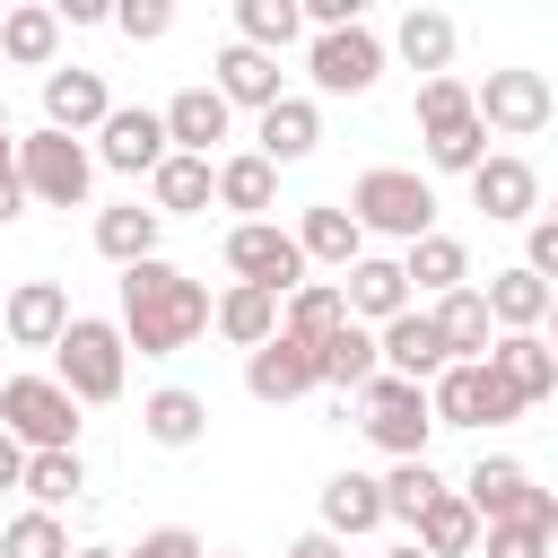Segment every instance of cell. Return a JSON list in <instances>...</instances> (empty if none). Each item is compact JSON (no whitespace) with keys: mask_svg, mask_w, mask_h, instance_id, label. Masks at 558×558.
Here are the masks:
<instances>
[{"mask_svg":"<svg viewBox=\"0 0 558 558\" xmlns=\"http://www.w3.org/2000/svg\"><path fill=\"white\" fill-rule=\"evenodd\" d=\"M113 331L140 357H174V349H192L209 331V288L192 270H174V262H131L122 270V323Z\"/></svg>","mask_w":558,"mask_h":558,"instance_id":"6da1fadb","label":"cell"},{"mask_svg":"<svg viewBox=\"0 0 558 558\" xmlns=\"http://www.w3.org/2000/svg\"><path fill=\"white\" fill-rule=\"evenodd\" d=\"M349 218H357V235H401V244H418V235H436V192H427V174H410V166H366V174L349 183Z\"/></svg>","mask_w":558,"mask_h":558,"instance_id":"7a4b0ae2","label":"cell"},{"mask_svg":"<svg viewBox=\"0 0 558 558\" xmlns=\"http://www.w3.org/2000/svg\"><path fill=\"white\" fill-rule=\"evenodd\" d=\"M0 436L17 453H78V401L52 375H0Z\"/></svg>","mask_w":558,"mask_h":558,"instance_id":"3957f363","label":"cell"},{"mask_svg":"<svg viewBox=\"0 0 558 558\" xmlns=\"http://www.w3.org/2000/svg\"><path fill=\"white\" fill-rule=\"evenodd\" d=\"M9 166H17V192L44 201V209H78L87 183H96V157H87L70 131H26V140H9Z\"/></svg>","mask_w":558,"mask_h":558,"instance_id":"277c9868","label":"cell"},{"mask_svg":"<svg viewBox=\"0 0 558 558\" xmlns=\"http://www.w3.org/2000/svg\"><path fill=\"white\" fill-rule=\"evenodd\" d=\"M52 357H61V375H52V384L87 410V401H113V392H122V357H131V349H122V331H113V323L70 314V323H61V340H52Z\"/></svg>","mask_w":558,"mask_h":558,"instance_id":"5b68a950","label":"cell"},{"mask_svg":"<svg viewBox=\"0 0 558 558\" xmlns=\"http://www.w3.org/2000/svg\"><path fill=\"white\" fill-rule=\"evenodd\" d=\"M549 113H558V96H549L541 70H488L471 87V122L497 131V140H532V131H549Z\"/></svg>","mask_w":558,"mask_h":558,"instance_id":"8992f818","label":"cell"},{"mask_svg":"<svg viewBox=\"0 0 558 558\" xmlns=\"http://www.w3.org/2000/svg\"><path fill=\"white\" fill-rule=\"evenodd\" d=\"M366 436L392 453V462H427V436H436V410H427V384H401V375H375L366 392Z\"/></svg>","mask_w":558,"mask_h":558,"instance_id":"52a82bcc","label":"cell"},{"mask_svg":"<svg viewBox=\"0 0 558 558\" xmlns=\"http://www.w3.org/2000/svg\"><path fill=\"white\" fill-rule=\"evenodd\" d=\"M453 497L480 514V532H488V523H541V532H558V497H549V488H532V471H523V462H480Z\"/></svg>","mask_w":558,"mask_h":558,"instance_id":"ba28073f","label":"cell"},{"mask_svg":"<svg viewBox=\"0 0 558 558\" xmlns=\"http://www.w3.org/2000/svg\"><path fill=\"white\" fill-rule=\"evenodd\" d=\"M227 270H235L244 288L288 296V288L305 279V253H296V235H288V227H270V218H235V227H227Z\"/></svg>","mask_w":558,"mask_h":558,"instance_id":"9c48e42d","label":"cell"},{"mask_svg":"<svg viewBox=\"0 0 558 558\" xmlns=\"http://www.w3.org/2000/svg\"><path fill=\"white\" fill-rule=\"evenodd\" d=\"M427 410H436V427H506V418H523V401L488 366H445L427 384Z\"/></svg>","mask_w":558,"mask_h":558,"instance_id":"30bf717a","label":"cell"},{"mask_svg":"<svg viewBox=\"0 0 558 558\" xmlns=\"http://www.w3.org/2000/svg\"><path fill=\"white\" fill-rule=\"evenodd\" d=\"M305 70H314L323 96H366L384 78V44H375V26H331V35H314Z\"/></svg>","mask_w":558,"mask_h":558,"instance_id":"8fae6325","label":"cell"},{"mask_svg":"<svg viewBox=\"0 0 558 558\" xmlns=\"http://www.w3.org/2000/svg\"><path fill=\"white\" fill-rule=\"evenodd\" d=\"M375 366H384V375H401V384H436L453 357H445L436 323H427L418 305H401L392 323H375Z\"/></svg>","mask_w":558,"mask_h":558,"instance_id":"7c38bea8","label":"cell"},{"mask_svg":"<svg viewBox=\"0 0 558 558\" xmlns=\"http://www.w3.org/2000/svg\"><path fill=\"white\" fill-rule=\"evenodd\" d=\"M96 157H105L113 174H157V166H166V122H157L148 105H113V113L96 122Z\"/></svg>","mask_w":558,"mask_h":558,"instance_id":"4fadbf2b","label":"cell"},{"mask_svg":"<svg viewBox=\"0 0 558 558\" xmlns=\"http://www.w3.org/2000/svg\"><path fill=\"white\" fill-rule=\"evenodd\" d=\"M480 366H488V375H497L523 410L558 392V349H549L541 331H506V340H488V357H480Z\"/></svg>","mask_w":558,"mask_h":558,"instance_id":"5bb4252c","label":"cell"},{"mask_svg":"<svg viewBox=\"0 0 558 558\" xmlns=\"http://www.w3.org/2000/svg\"><path fill=\"white\" fill-rule=\"evenodd\" d=\"M471 209H488L497 227L506 218H541V166L532 157H480L471 166Z\"/></svg>","mask_w":558,"mask_h":558,"instance_id":"9a60e30c","label":"cell"},{"mask_svg":"<svg viewBox=\"0 0 558 558\" xmlns=\"http://www.w3.org/2000/svg\"><path fill=\"white\" fill-rule=\"evenodd\" d=\"M61 323H70L61 279H26V288H9V296H0V340H17V349H52V340H61Z\"/></svg>","mask_w":558,"mask_h":558,"instance_id":"2e32d148","label":"cell"},{"mask_svg":"<svg viewBox=\"0 0 558 558\" xmlns=\"http://www.w3.org/2000/svg\"><path fill=\"white\" fill-rule=\"evenodd\" d=\"M244 392H253V401H296V392H314V349L288 340V331H270V340L244 357Z\"/></svg>","mask_w":558,"mask_h":558,"instance_id":"e0dca14e","label":"cell"},{"mask_svg":"<svg viewBox=\"0 0 558 558\" xmlns=\"http://www.w3.org/2000/svg\"><path fill=\"white\" fill-rule=\"evenodd\" d=\"M113 113V96H105V78L96 70H44V131H96Z\"/></svg>","mask_w":558,"mask_h":558,"instance_id":"ac0fdd59","label":"cell"},{"mask_svg":"<svg viewBox=\"0 0 558 558\" xmlns=\"http://www.w3.org/2000/svg\"><path fill=\"white\" fill-rule=\"evenodd\" d=\"M157 122H166V148H174V157H209V148L227 140V96H218V87H183Z\"/></svg>","mask_w":558,"mask_h":558,"instance_id":"d6986e66","label":"cell"},{"mask_svg":"<svg viewBox=\"0 0 558 558\" xmlns=\"http://www.w3.org/2000/svg\"><path fill=\"white\" fill-rule=\"evenodd\" d=\"M288 235H296V253H305V262H323V270H349V262L366 253V235H357V218H349V209H331V201H314V209H296V227H288Z\"/></svg>","mask_w":558,"mask_h":558,"instance_id":"ffe728a7","label":"cell"},{"mask_svg":"<svg viewBox=\"0 0 558 558\" xmlns=\"http://www.w3.org/2000/svg\"><path fill=\"white\" fill-rule=\"evenodd\" d=\"M340 305H349V323H392V314L410 305V288H401V270H392V262L357 253V262L340 270Z\"/></svg>","mask_w":558,"mask_h":558,"instance_id":"44dd1931","label":"cell"},{"mask_svg":"<svg viewBox=\"0 0 558 558\" xmlns=\"http://www.w3.org/2000/svg\"><path fill=\"white\" fill-rule=\"evenodd\" d=\"M340 323H349V305H340V279H296V288L279 296V331H288V340H305V349H323Z\"/></svg>","mask_w":558,"mask_h":558,"instance_id":"7402d4cb","label":"cell"},{"mask_svg":"<svg viewBox=\"0 0 558 558\" xmlns=\"http://www.w3.org/2000/svg\"><path fill=\"white\" fill-rule=\"evenodd\" d=\"M436 340H445V357L453 366H480L488 357V340H497V323H488V305H480V288H453V296H436Z\"/></svg>","mask_w":558,"mask_h":558,"instance_id":"603a6c76","label":"cell"},{"mask_svg":"<svg viewBox=\"0 0 558 558\" xmlns=\"http://www.w3.org/2000/svg\"><path fill=\"white\" fill-rule=\"evenodd\" d=\"M314 140H323V113L305 105V96H279V105H262V166H296V157H314Z\"/></svg>","mask_w":558,"mask_h":558,"instance_id":"cb8c5ba5","label":"cell"},{"mask_svg":"<svg viewBox=\"0 0 558 558\" xmlns=\"http://www.w3.org/2000/svg\"><path fill=\"white\" fill-rule=\"evenodd\" d=\"M384 366H375V331L366 323H340L323 349H314V384H340V392H366Z\"/></svg>","mask_w":558,"mask_h":558,"instance_id":"d4e9b609","label":"cell"},{"mask_svg":"<svg viewBox=\"0 0 558 558\" xmlns=\"http://www.w3.org/2000/svg\"><path fill=\"white\" fill-rule=\"evenodd\" d=\"M375 523H384V488H375L366 471L323 480V532H331V541H357V532H375Z\"/></svg>","mask_w":558,"mask_h":558,"instance_id":"484cf974","label":"cell"},{"mask_svg":"<svg viewBox=\"0 0 558 558\" xmlns=\"http://www.w3.org/2000/svg\"><path fill=\"white\" fill-rule=\"evenodd\" d=\"M157 227H166V218H157V209H140V201L96 209V253H105V262H122V270H131V262H157Z\"/></svg>","mask_w":558,"mask_h":558,"instance_id":"4316f807","label":"cell"},{"mask_svg":"<svg viewBox=\"0 0 558 558\" xmlns=\"http://www.w3.org/2000/svg\"><path fill=\"white\" fill-rule=\"evenodd\" d=\"M392 270H401V288H427V296H453V288L471 279V253H462L453 235H418V244H410V253H401Z\"/></svg>","mask_w":558,"mask_h":558,"instance_id":"83f0119b","label":"cell"},{"mask_svg":"<svg viewBox=\"0 0 558 558\" xmlns=\"http://www.w3.org/2000/svg\"><path fill=\"white\" fill-rule=\"evenodd\" d=\"M140 427H148V445H201V427H209V401L201 392H183V384H166V392H148L140 401Z\"/></svg>","mask_w":558,"mask_h":558,"instance_id":"f1b7e54d","label":"cell"},{"mask_svg":"<svg viewBox=\"0 0 558 558\" xmlns=\"http://www.w3.org/2000/svg\"><path fill=\"white\" fill-rule=\"evenodd\" d=\"M218 96H227V113H235V105H253V113H262V105H279V61H270V52L227 44V52H218Z\"/></svg>","mask_w":558,"mask_h":558,"instance_id":"f546056e","label":"cell"},{"mask_svg":"<svg viewBox=\"0 0 558 558\" xmlns=\"http://www.w3.org/2000/svg\"><path fill=\"white\" fill-rule=\"evenodd\" d=\"M480 305H488V323H506V331H541V314H549V279H532V270H497V279L480 288Z\"/></svg>","mask_w":558,"mask_h":558,"instance_id":"4dcf8cb0","label":"cell"},{"mask_svg":"<svg viewBox=\"0 0 558 558\" xmlns=\"http://www.w3.org/2000/svg\"><path fill=\"white\" fill-rule=\"evenodd\" d=\"M209 323H218V331H227L235 349H262V340L279 331V296H270V288H244V279H235V288H227V296L209 305Z\"/></svg>","mask_w":558,"mask_h":558,"instance_id":"1f68e13d","label":"cell"},{"mask_svg":"<svg viewBox=\"0 0 558 558\" xmlns=\"http://www.w3.org/2000/svg\"><path fill=\"white\" fill-rule=\"evenodd\" d=\"M410 532H418V549H427V558H471V549H480V514H471L453 488H445V497H427V514H418Z\"/></svg>","mask_w":558,"mask_h":558,"instance_id":"d6a6232c","label":"cell"},{"mask_svg":"<svg viewBox=\"0 0 558 558\" xmlns=\"http://www.w3.org/2000/svg\"><path fill=\"white\" fill-rule=\"evenodd\" d=\"M296 35H305L296 0H235V44H244V52H270V61H279Z\"/></svg>","mask_w":558,"mask_h":558,"instance_id":"836d02e7","label":"cell"},{"mask_svg":"<svg viewBox=\"0 0 558 558\" xmlns=\"http://www.w3.org/2000/svg\"><path fill=\"white\" fill-rule=\"evenodd\" d=\"M0 52H9L17 70H52V52H61V17L35 9V0L9 9V17H0Z\"/></svg>","mask_w":558,"mask_h":558,"instance_id":"e575fe53","label":"cell"},{"mask_svg":"<svg viewBox=\"0 0 558 558\" xmlns=\"http://www.w3.org/2000/svg\"><path fill=\"white\" fill-rule=\"evenodd\" d=\"M209 201H227V209H270V201H279V166H262V157L244 148V157L209 166Z\"/></svg>","mask_w":558,"mask_h":558,"instance_id":"d590c367","label":"cell"},{"mask_svg":"<svg viewBox=\"0 0 558 558\" xmlns=\"http://www.w3.org/2000/svg\"><path fill=\"white\" fill-rule=\"evenodd\" d=\"M392 44H401V61H410V70L445 78V61H453V17H445V9H410Z\"/></svg>","mask_w":558,"mask_h":558,"instance_id":"8d00e7d4","label":"cell"},{"mask_svg":"<svg viewBox=\"0 0 558 558\" xmlns=\"http://www.w3.org/2000/svg\"><path fill=\"white\" fill-rule=\"evenodd\" d=\"M148 201H157V218H174V209H209V157H174V148H166V166L148 174Z\"/></svg>","mask_w":558,"mask_h":558,"instance_id":"74e56055","label":"cell"},{"mask_svg":"<svg viewBox=\"0 0 558 558\" xmlns=\"http://www.w3.org/2000/svg\"><path fill=\"white\" fill-rule=\"evenodd\" d=\"M17 488L35 497V514H61V506H70L78 488H87V471H78V453H26Z\"/></svg>","mask_w":558,"mask_h":558,"instance_id":"f35d334b","label":"cell"},{"mask_svg":"<svg viewBox=\"0 0 558 558\" xmlns=\"http://www.w3.org/2000/svg\"><path fill=\"white\" fill-rule=\"evenodd\" d=\"M375 488H384V514H392V523H418L427 497H445L436 462H392V480H375Z\"/></svg>","mask_w":558,"mask_h":558,"instance_id":"ab89813d","label":"cell"},{"mask_svg":"<svg viewBox=\"0 0 558 558\" xmlns=\"http://www.w3.org/2000/svg\"><path fill=\"white\" fill-rule=\"evenodd\" d=\"M0 558H70V532H61V514H9V532H0Z\"/></svg>","mask_w":558,"mask_h":558,"instance_id":"60d3db41","label":"cell"},{"mask_svg":"<svg viewBox=\"0 0 558 558\" xmlns=\"http://www.w3.org/2000/svg\"><path fill=\"white\" fill-rule=\"evenodd\" d=\"M480 157H488V131H480L471 113L445 122V131H427V166H436V174H471Z\"/></svg>","mask_w":558,"mask_h":558,"instance_id":"b9f144b4","label":"cell"},{"mask_svg":"<svg viewBox=\"0 0 558 558\" xmlns=\"http://www.w3.org/2000/svg\"><path fill=\"white\" fill-rule=\"evenodd\" d=\"M471 113V87L445 70V78H418V131H445V122H462Z\"/></svg>","mask_w":558,"mask_h":558,"instance_id":"7bdbcfd3","label":"cell"},{"mask_svg":"<svg viewBox=\"0 0 558 558\" xmlns=\"http://www.w3.org/2000/svg\"><path fill=\"white\" fill-rule=\"evenodd\" d=\"M480 541H488V558H549L558 532H541V523H488Z\"/></svg>","mask_w":558,"mask_h":558,"instance_id":"ee69618b","label":"cell"},{"mask_svg":"<svg viewBox=\"0 0 558 558\" xmlns=\"http://www.w3.org/2000/svg\"><path fill=\"white\" fill-rule=\"evenodd\" d=\"M105 17H113L131 44H157V35L174 26V9H166V0H122V9H105Z\"/></svg>","mask_w":558,"mask_h":558,"instance_id":"f6af8a7d","label":"cell"},{"mask_svg":"<svg viewBox=\"0 0 558 558\" xmlns=\"http://www.w3.org/2000/svg\"><path fill=\"white\" fill-rule=\"evenodd\" d=\"M131 558H209V549H201V532H183V523H157V532H148Z\"/></svg>","mask_w":558,"mask_h":558,"instance_id":"bcb514c9","label":"cell"},{"mask_svg":"<svg viewBox=\"0 0 558 558\" xmlns=\"http://www.w3.org/2000/svg\"><path fill=\"white\" fill-rule=\"evenodd\" d=\"M523 270H532V279L558 270V218H532V235H523Z\"/></svg>","mask_w":558,"mask_h":558,"instance_id":"7dc6e473","label":"cell"},{"mask_svg":"<svg viewBox=\"0 0 558 558\" xmlns=\"http://www.w3.org/2000/svg\"><path fill=\"white\" fill-rule=\"evenodd\" d=\"M288 558H349L331 532H305V541H288Z\"/></svg>","mask_w":558,"mask_h":558,"instance_id":"c3c4849f","label":"cell"},{"mask_svg":"<svg viewBox=\"0 0 558 558\" xmlns=\"http://www.w3.org/2000/svg\"><path fill=\"white\" fill-rule=\"evenodd\" d=\"M52 17H61V26H96V17H105V0H61Z\"/></svg>","mask_w":558,"mask_h":558,"instance_id":"681fc988","label":"cell"},{"mask_svg":"<svg viewBox=\"0 0 558 558\" xmlns=\"http://www.w3.org/2000/svg\"><path fill=\"white\" fill-rule=\"evenodd\" d=\"M17 209H26V192H17V166H0V227H9Z\"/></svg>","mask_w":558,"mask_h":558,"instance_id":"f907efd6","label":"cell"},{"mask_svg":"<svg viewBox=\"0 0 558 558\" xmlns=\"http://www.w3.org/2000/svg\"><path fill=\"white\" fill-rule=\"evenodd\" d=\"M17 471H26V453H17L9 436H0V488H17Z\"/></svg>","mask_w":558,"mask_h":558,"instance_id":"816d5d0a","label":"cell"},{"mask_svg":"<svg viewBox=\"0 0 558 558\" xmlns=\"http://www.w3.org/2000/svg\"><path fill=\"white\" fill-rule=\"evenodd\" d=\"M384 558H427V549H418V541H401V549H384Z\"/></svg>","mask_w":558,"mask_h":558,"instance_id":"f5cc1de1","label":"cell"},{"mask_svg":"<svg viewBox=\"0 0 558 558\" xmlns=\"http://www.w3.org/2000/svg\"><path fill=\"white\" fill-rule=\"evenodd\" d=\"M0 166H9V105H0Z\"/></svg>","mask_w":558,"mask_h":558,"instance_id":"db71d44e","label":"cell"},{"mask_svg":"<svg viewBox=\"0 0 558 558\" xmlns=\"http://www.w3.org/2000/svg\"><path fill=\"white\" fill-rule=\"evenodd\" d=\"M70 558H122V549H70Z\"/></svg>","mask_w":558,"mask_h":558,"instance_id":"11a10c76","label":"cell"},{"mask_svg":"<svg viewBox=\"0 0 558 558\" xmlns=\"http://www.w3.org/2000/svg\"><path fill=\"white\" fill-rule=\"evenodd\" d=\"M218 558H244V549H218Z\"/></svg>","mask_w":558,"mask_h":558,"instance_id":"9f6ffc18","label":"cell"}]
</instances>
